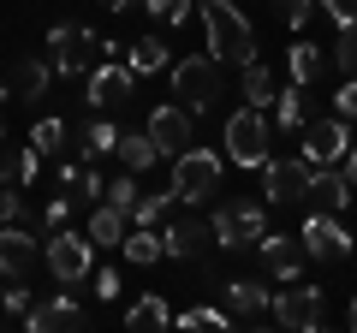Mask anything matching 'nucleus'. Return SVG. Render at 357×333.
Wrapping results in <instances>:
<instances>
[{
  "label": "nucleus",
  "mask_w": 357,
  "mask_h": 333,
  "mask_svg": "<svg viewBox=\"0 0 357 333\" xmlns=\"http://www.w3.org/2000/svg\"><path fill=\"white\" fill-rule=\"evenodd\" d=\"M298 238H304V250L316 262H345V256H351V232L340 226V215H321V208L298 226Z\"/></svg>",
  "instance_id": "nucleus-13"
},
{
  "label": "nucleus",
  "mask_w": 357,
  "mask_h": 333,
  "mask_svg": "<svg viewBox=\"0 0 357 333\" xmlns=\"http://www.w3.org/2000/svg\"><path fill=\"white\" fill-rule=\"evenodd\" d=\"M167 203H173V191H137V203H131V226H161V215H167Z\"/></svg>",
  "instance_id": "nucleus-32"
},
{
  "label": "nucleus",
  "mask_w": 357,
  "mask_h": 333,
  "mask_svg": "<svg viewBox=\"0 0 357 333\" xmlns=\"http://www.w3.org/2000/svg\"><path fill=\"white\" fill-rule=\"evenodd\" d=\"M119 149V125L114 119H89L84 125V161H102V155Z\"/></svg>",
  "instance_id": "nucleus-30"
},
{
  "label": "nucleus",
  "mask_w": 357,
  "mask_h": 333,
  "mask_svg": "<svg viewBox=\"0 0 357 333\" xmlns=\"http://www.w3.org/2000/svg\"><path fill=\"white\" fill-rule=\"evenodd\" d=\"M274 95H280V90H274V72H268L262 60H250V65H244V102H250V107H268Z\"/></svg>",
  "instance_id": "nucleus-31"
},
{
  "label": "nucleus",
  "mask_w": 357,
  "mask_h": 333,
  "mask_svg": "<svg viewBox=\"0 0 357 333\" xmlns=\"http://www.w3.org/2000/svg\"><path fill=\"white\" fill-rule=\"evenodd\" d=\"M96 54H102V36L89 24H77V18L48 30V60H54L60 77H84V65H96Z\"/></svg>",
  "instance_id": "nucleus-8"
},
{
  "label": "nucleus",
  "mask_w": 357,
  "mask_h": 333,
  "mask_svg": "<svg viewBox=\"0 0 357 333\" xmlns=\"http://www.w3.org/2000/svg\"><path fill=\"white\" fill-rule=\"evenodd\" d=\"M220 149H227L232 166H244V173H262V161H268V114L244 102L238 114L227 119V131H220Z\"/></svg>",
  "instance_id": "nucleus-4"
},
{
  "label": "nucleus",
  "mask_w": 357,
  "mask_h": 333,
  "mask_svg": "<svg viewBox=\"0 0 357 333\" xmlns=\"http://www.w3.org/2000/svg\"><path fill=\"white\" fill-rule=\"evenodd\" d=\"M197 13H203V30H208V54H215L220 65H250L256 60V30L250 18L232 6V0H197Z\"/></svg>",
  "instance_id": "nucleus-1"
},
{
  "label": "nucleus",
  "mask_w": 357,
  "mask_h": 333,
  "mask_svg": "<svg viewBox=\"0 0 357 333\" xmlns=\"http://www.w3.org/2000/svg\"><path fill=\"white\" fill-rule=\"evenodd\" d=\"M256 256H262L268 280H298V274H304V262H310V250H304V238L262 232V238H256Z\"/></svg>",
  "instance_id": "nucleus-16"
},
{
  "label": "nucleus",
  "mask_w": 357,
  "mask_h": 333,
  "mask_svg": "<svg viewBox=\"0 0 357 333\" xmlns=\"http://www.w3.org/2000/svg\"><path fill=\"white\" fill-rule=\"evenodd\" d=\"M298 137H304V161L310 166H333V161H345V149H351V137H345V119L333 114V119H304V131H298Z\"/></svg>",
  "instance_id": "nucleus-12"
},
{
  "label": "nucleus",
  "mask_w": 357,
  "mask_h": 333,
  "mask_svg": "<svg viewBox=\"0 0 357 333\" xmlns=\"http://www.w3.org/2000/svg\"><path fill=\"white\" fill-rule=\"evenodd\" d=\"M333 107H340V119H357V77H345V90L333 95Z\"/></svg>",
  "instance_id": "nucleus-43"
},
{
  "label": "nucleus",
  "mask_w": 357,
  "mask_h": 333,
  "mask_svg": "<svg viewBox=\"0 0 357 333\" xmlns=\"http://www.w3.org/2000/svg\"><path fill=\"white\" fill-rule=\"evenodd\" d=\"M96 6H107V13H126V6H137V0H96Z\"/></svg>",
  "instance_id": "nucleus-46"
},
{
  "label": "nucleus",
  "mask_w": 357,
  "mask_h": 333,
  "mask_svg": "<svg viewBox=\"0 0 357 333\" xmlns=\"http://www.w3.org/2000/svg\"><path fill=\"white\" fill-rule=\"evenodd\" d=\"M126 54H131L126 65H131L137 77H155V72H167V65H173V54H167V42H161V36H137Z\"/></svg>",
  "instance_id": "nucleus-25"
},
{
  "label": "nucleus",
  "mask_w": 357,
  "mask_h": 333,
  "mask_svg": "<svg viewBox=\"0 0 357 333\" xmlns=\"http://www.w3.org/2000/svg\"><path fill=\"white\" fill-rule=\"evenodd\" d=\"M36 262H42V232H24L18 220H6L0 226V274L24 280V274H36Z\"/></svg>",
  "instance_id": "nucleus-14"
},
{
  "label": "nucleus",
  "mask_w": 357,
  "mask_h": 333,
  "mask_svg": "<svg viewBox=\"0 0 357 333\" xmlns=\"http://www.w3.org/2000/svg\"><path fill=\"white\" fill-rule=\"evenodd\" d=\"M30 143H36L42 155H54L66 143V119H36V125H30Z\"/></svg>",
  "instance_id": "nucleus-35"
},
{
  "label": "nucleus",
  "mask_w": 357,
  "mask_h": 333,
  "mask_svg": "<svg viewBox=\"0 0 357 333\" xmlns=\"http://www.w3.org/2000/svg\"><path fill=\"white\" fill-rule=\"evenodd\" d=\"M36 166H42L36 143H30V149H6V143H0V185H18V191H24V185H36Z\"/></svg>",
  "instance_id": "nucleus-22"
},
{
  "label": "nucleus",
  "mask_w": 357,
  "mask_h": 333,
  "mask_svg": "<svg viewBox=\"0 0 357 333\" xmlns=\"http://www.w3.org/2000/svg\"><path fill=\"white\" fill-rule=\"evenodd\" d=\"M173 327H185V333H208V327H232V316H227V304H197V309H178V316H173Z\"/></svg>",
  "instance_id": "nucleus-29"
},
{
  "label": "nucleus",
  "mask_w": 357,
  "mask_h": 333,
  "mask_svg": "<svg viewBox=\"0 0 357 333\" xmlns=\"http://www.w3.org/2000/svg\"><path fill=\"white\" fill-rule=\"evenodd\" d=\"M167 191H173V203H208V196L220 191V155L215 149H197V143H191V149H178Z\"/></svg>",
  "instance_id": "nucleus-5"
},
{
  "label": "nucleus",
  "mask_w": 357,
  "mask_h": 333,
  "mask_svg": "<svg viewBox=\"0 0 357 333\" xmlns=\"http://www.w3.org/2000/svg\"><path fill=\"white\" fill-rule=\"evenodd\" d=\"M66 215H72V203H66V196H54V203L42 208V220H36V232H42V238H48V232H60V226H66Z\"/></svg>",
  "instance_id": "nucleus-39"
},
{
  "label": "nucleus",
  "mask_w": 357,
  "mask_h": 333,
  "mask_svg": "<svg viewBox=\"0 0 357 333\" xmlns=\"http://www.w3.org/2000/svg\"><path fill=\"white\" fill-rule=\"evenodd\" d=\"M208 226H215V244L227 250V256L232 250H256V238L268 232V208L256 203V196H227Z\"/></svg>",
  "instance_id": "nucleus-6"
},
{
  "label": "nucleus",
  "mask_w": 357,
  "mask_h": 333,
  "mask_svg": "<svg viewBox=\"0 0 357 333\" xmlns=\"http://www.w3.org/2000/svg\"><path fill=\"white\" fill-rule=\"evenodd\" d=\"M24 327L30 333H84L89 327V309L72 304V297H42V304L24 309Z\"/></svg>",
  "instance_id": "nucleus-17"
},
{
  "label": "nucleus",
  "mask_w": 357,
  "mask_h": 333,
  "mask_svg": "<svg viewBox=\"0 0 357 333\" xmlns=\"http://www.w3.org/2000/svg\"><path fill=\"white\" fill-rule=\"evenodd\" d=\"M119 250H126V262H137V268H149V262L167 256V244H161V232H155V226H126Z\"/></svg>",
  "instance_id": "nucleus-24"
},
{
  "label": "nucleus",
  "mask_w": 357,
  "mask_h": 333,
  "mask_svg": "<svg viewBox=\"0 0 357 333\" xmlns=\"http://www.w3.org/2000/svg\"><path fill=\"white\" fill-rule=\"evenodd\" d=\"M316 6L333 18V24H357V0H316Z\"/></svg>",
  "instance_id": "nucleus-42"
},
{
  "label": "nucleus",
  "mask_w": 357,
  "mask_h": 333,
  "mask_svg": "<svg viewBox=\"0 0 357 333\" xmlns=\"http://www.w3.org/2000/svg\"><path fill=\"white\" fill-rule=\"evenodd\" d=\"M167 84H173V102L191 107V114H208L220 102V60L215 54H185V60L167 65Z\"/></svg>",
  "instance_id": "nucleus-2"
},
{
  "label": "nucleus",
  "mask_w": 357,
  "mask_h": 333,
  "mask_svg": "<svg viewBox=\"0 0 357 333\" xmlns=\"http://www.w3.org/2000/svg\"><path fill=\"white\" fill-rule=\"evenodd\" d=\"M0 304H6V316H13V321H24V309H30L24 280H6V286H0Z\"/></svg>",
  "instance_id": "nucleus-37"
},
{
  "label": "nucleus",
  "mask_w": 357,
  "mask_h": 333,
  "mask_svg": "<svg viewBox=\"0 0 357 333\" xmlns=\"http://www.w3.org/2000/svg\"><path fill=\"white\" fill-rule=\"evenodd\" d=\"M310 196L321 203V215H345V208H351V179H345V173H333V166H316Z\"/></svg>",
  "instance_id": "nucleus-20"
},
{
  "label": "nucleus",
  "mask_w": 357,
  "mask_h": 333,
  "mask_svg": "<svg viewBox=\"0 0 357 333\" xmlns=\"http://www.w3.org/2000/svg\"><path fill=\"white\" fill-rule=\"evenodd\" d=\"M321 65H328V54H321L316 42H292V48H286V72H292V84H304V90L321 84Z\"/></svg>",
  "instance_id": "nucleus-23"
},
{
  "label": "nucleus",
  "mask_w": 357,
  "mask_h": 333,
  "mask_svg": "<svg viewBox=\"0 0 357 333\" xmlns=\"http://www.w3.org/2000/svg\"><path fill=\"white\" fill-rule=\"evenodd\" d=\"M89 244H119L126 238V208H114V203H96L89 208Z\"/></svg>",
  "instance_id": "nucleus-27"
},
{
  "label": "nucleus",
  "mask_w": 357,
  "mask_h": 333,
  "mask_svg": "<svg viewBox=\"0 0 357 333\" xmlns=\"http://www.w3.org/2000/svg\"><path fill=\"white\" fill-rule=\"evenodd\" d=\"M131 90H137V72L131 65H119V60H102V65H89V107L96 114H114V107H126L131 102Z\"/></svg>",
  "instance_id": "nucleus-10"
},
{
  "label": "nucleus",
  "mask_w": 357,
  "mask_h": 333,
  "mask_svg": "<svg viewBox=\"0 0 357 333\" xmlns=\"http://www.w3.org/2000/svg\"><path fill=\"white\" fill-rule=\"evenodd\" d=\"M42 268L60 286H84L89 274H96V244H89V232H72V226L48 232V238H42Z\"/></svg>",
  "instance_id": "nucleus-3"
},
{
  "label": "nucleus",
  "mask_w": 357,
  "mask_h": 333,
  "mask_svg": "<svg viewBox=\"0 0 357 333\" xmlns=\"http://www.w3.org/2000/svg\"><path fill=\"white\" fill-rule=\"evenodd\" d=\"M345 321H351V333H357V297H351V309H345Z\"/></svg>",
  "instance_id": "nucleus-47"
},
{
  "label": "nucleus",
  "mask_w": 357,
  "mask_h": 333,
  "mask_svg": "<svg viewBox=\"0 0 357 333\" xmlns=\"http://www.w3.org/2000/svg\"><path fill=\"white\" fill-rule=\"evenodd\" d=\"M119 161H126V173H149L155 161H161V149L149 143V131H119Z\"/></svg>",
  "instance_id": "nucleus-26"
},
{
  "label": "nucleus",
  "mask_w": 357,
  "mask_h": 333,
  "mask_svg": "<svg viewBox=\"0 0 357 333\" xmlns=\"http://www.w3.org/2000/svg\"><path fill=\"white\" fill-rule=\"evenodd\" d=\"M126 327H131V333H161V327H173V309H167V297H161V292H143L137 304L126 309Z\"/></svg>",
  "instance_id": "nucleus-21"
},
{
  "label": "nucleus",
  "mask_w": 357,
  "mask_h": 333,
  "mask_svg": "<svg viewBox=\"0 0 357 333\" xmlns=\"http://www.w3.org/2000/svg\"><path fill=\"white\" fill-rule=\"evenodd\" d=\"M0 143H6V114H0Z\"/></svg>",
  "instance_id": "nucleus-49"
},
{
  "label": "nucleus",
  "mask_w": 357,
  "mask_h": 333,
  "mask_svg": "<svg viewBox=\"0 0 357 333\" xmlns=\"http://www.w3.org/2000/svg\"><path fill=\"white\" fill-rule=\"evenodd\" d=\"M304 119H310V90H304V84H292V90H280V95H274V125L304 131Z\"/></svg>",
  "instance_id": "nucleus-28"
},
{
  "label": "nucleus",
  "mask_w": 357,
  "mask_h": 333,
  "mask_svg": "<svg viewBox=\"0 0 357 333\" xmlns=\"http://www.w3.org/2000/svg\"><path fill=\"white\" fill-rule=\"evenodd\" d=\"M6 90H13V102H42V90L54 84V60H36V54H18L13 65H6Z\"/></svg>",
  "instance_id": "nucleus-19"
},
{
  "label": "nucleus",
  "mask_w": 357,
  "mask_h": 333,
  "mask_svg": "<svg viewBox=\"0 0 357 333\" xmlns=\"http://www.w3.org/2000/svg\"><path fill=\"white\" fill-rule=\"evenodd\" d=\"M143 131H149V143L173 161L178 149H191V143H197V114H191V107H178V102H161V107H149V125H143Z\"/></svg>",
  "instance_id": "nucleus-9"
},
{
  "label": "nucleus",
  "mask_w": 357,
  "mask_h": 333,
  "mask_svg": "<svg viewBox=\"0 0 357 333\" xmlns=\"http://www.w3.org/2000/svg\"><path fill=\"white\" fill-rule=\"evenodd\" d=\"M0 327H13V316H6V304H0Z\"/></svg>",
  "instance_id": "nucleus-48"
},
{
  "label": "nucleus",
  "mask_w": 357,
  "mask_h": 333,
  "mask_svg": "<svg viewBox=\"0 0 357 333\" xmlns=\"http://www.w3.org/2000/svg\"><path fill=\"white\" fill-rule=\"evenodd\" d=\"M208 238H215V226H208V220H197V215H173V220H167V232H161V244H167V256H173V262L203 256Z\"/></svg>",
  "instance_id": "nucleus-18"
},
{
  "label": "nucleus",
  "mask_w": 357,
  "mask_h": 333,
  "mask_svg": "<svg viewBox=\"0 0 357 333\" xmlns=\"http://www.w3.org/2000/svg\"><path fill=\"white\" fill-rule=\"evenodd\" d=\"M77 173H84L77 161H66V166H60V191H77Z\"/></svg>",
  "instance_id": "nucleus-44"
},
{
  "label": "nucleus",
  "mask_w": 357,
  "mask_h": 333,
  "mask_svg": "<svg viewBox=\"0 0 357 333\" xmlns=\"http://www.w3.org/2000/svg\"><path fill=\"white\" fill-rule=\"evenodd\" d=\"M6 220H24V191L18 185H0V226Z\"/></svg>",
  "instance_id": "nucleus-41"
},
{
  "label": "nucleus",
  "mask_w": 357,
  "mask_h": 333,
  "mask_svg": "<svg viewBox=\"0 0 357 333\" xmlns=\"http://www.w3.org/2000/svg\"><path fill=\"white\" fill-rule=\"evenodd\" d=\"M274 6H280V24L286 30H304L310 18H316V0H274Z\"/></svg>",
  "instance_id": "nucleus-36"
},
{
  "label": "nucleus",
  "mask_w": 357,
  "mask_h": 333,
  "mask_svg": "<svg viewBox=\"0 0 357 333\" xmlns=\"http://www.w3.org/2000/svg\"><path fill=\"white\" fill-rule=\"evenodd\" d=\"M89 286H96L102 304H119V268H96V274H89Z\"/></svg>",
  "instance_id": "nucleus-40"
},
{
  "label": "nucleus",
  "mask_w": 357,
  "mask_h": 333,
  "mask_svg": "<svg viewBox=\"0 0 357 333\" xmlns=\"http://www.w3.org/2000/svg\"><path fill=\"white\" fill-rule=\"evenodd\" d=\"M333 65H340L345 77H357V24H340V42H333V54H328Z\"/></svg>",
  "instance_id": "nucleus-34"
},
{
  "label": "nucleus",
  "mask_w": 357,
  "mask_h": 333,
  "mask_svg": "<svg viewBox=\"0 0 357 333\" xmlns=\"http://www.w3.org/2000/svg\"><path fill=\"white\" fill-rule=\"evenodd\" d=\"M310 179H316V166L304 155H292V161H262V196L268 203H304Z\"/></svg>",
  "instance_id": "nucleus-11"
},
{
  "label": "nucleus",
  "mask_w": 357,
  "mask_h": 333,
  "mask_svg": "<svg viewBox=\"0 0 357 333\" xmlns=\"http://www.w3.org/2000/svg\"><path fill=\"white\" fill-rule=\"evenodd\" d=\"M345 179H351V191H357V143L345 149Z\"/></svg>",
  "instance_id": "nucleus-45"
},
{
  "label": "nucleus",
  "mask_w": 357,
  "mask_h": 333,
  "mask_svg": "<svg viewBox=\"0 0 357 333\" xmlns=\"http://www.w3.org/2000/svg\"><path fill=\"white\" fill-rule=\"evenodd\" d=\"M227 316L232 327H268L274 321V292H268L262 280H227Z\"/></svg>",
  "instance_id": "nucleus-15"
},
{
  "label": "nucleus",
  "mask_w": 357,
  "mask_h": 333,
  "mask_svg": "<svg viewBox=\"0 0 357 333\" xmlns=\"http://www.w3.org/2000/svg\"><path fill=\"white\" fill-rule=\"evenodd\" d=\"M137 6L155 18V24H185V18L197 13V0H137Z\"/></svg>",
  "instance_id": "nucleus-33"
},
{
  "label": "nucleus",
  "mask_w": 357,
  "mask_h": 333,
  "mask_svg": "<svg viewBox=\"0 0 357 333\" xmlns=\"http://www.w3.org/2000/svg\"><path fill=\"white\" fill-rule=\"evenodd\" d=\"M102 203H114V208H126V215H131V203H137V173L114 179V185H107V196H102Z\"/></svg>",
  "instance_id": "nucleus-38"
},
{
  "label": "nucleus",
  "mask_w": 357,
  "mask_h": 333,
  "mask_svg": "<svg viewBox=\"0 0 357 333\" xmlns=\"http://www.w3.org/2000/svg\"><path fill=\"white\" fill-rule=\"evenodd\" d=\"M274 327H286V333H321V327H328V297H321V286L286 280V292H274Z\"/></svg>",
  "instance_id": "nucleus-7"
}]
</instances>
